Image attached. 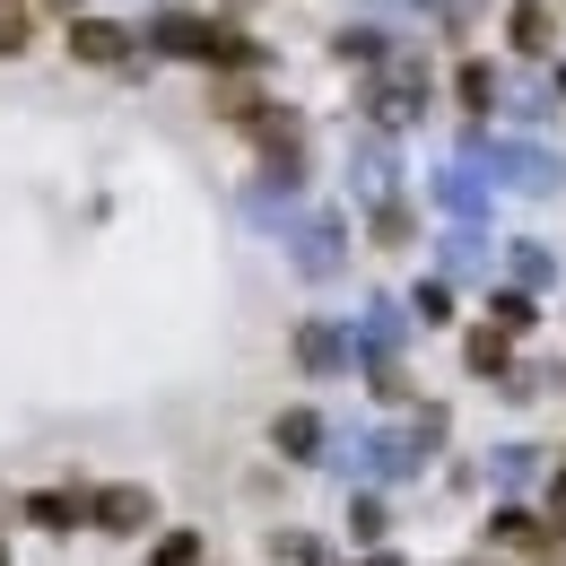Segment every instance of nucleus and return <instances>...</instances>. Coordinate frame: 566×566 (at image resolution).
I'll use <instances>...</instances> for the list:
<instances>
[{
  "label": "nucleus",
  "mask_w": 566,
  "mask_h": 566,
  "mask_svg": "<svg viewBox=\"0 0 566 566\" xmlns=\"http://www.w3.org/2000/svg\"><path fill=\"white\" fill-rule=\"evenodd\" d=\"M71 53H78V62H123L132 35H123L114 18H71Z\"/></svg>",
  "instance_id": "1"
},
{
  "label": "nucleus",
  "mask_w": 566,
  "mask_h": 566,
  "mask_svg": "<svg viewBox=\"0 0 566 566\" xmlns=\"http://www.w3.org/2000/svg\"><path fill=\"white\" fill-rule=\"evenodd\" d=\"M87 514H96L105 532H140V523H148V489H105Z\"/></svg>",
  "instance_id": "2"
},
{
  "label": "nucleus",
  "mask_w": 566,
  "mask_h": 566,
  "mask_svg": "<svg viewBox=\"0 0 566 566\" xmlns=\"http://www.w3.org/2000/svg\"><path fill=\"white\" fill-rule=\"evenodd\" d=\"M505 35H514V44H523V53H549V35H558V18H549V9H541V0H523V9H514V18H505Z\"/></svg>",
  "instance_id": "3"
},
{
  "label": "nucleus",
  "mask_w": 566,
  "mask_h": 566,
  "mask_svg": "<svg viewBox=\"0 0 566 566\" xmlns=\"http://www.w3.org/2000/svg\"><path fill=\"white\" fill-rule=\"evenodd\" d=\"M271 436H280V453H287V462H305V453L323 444V419H314V410H287V419L271 427Z\"/></svg>",
  "instance_id": "4"
},
{
  "label": "nucleus",
  "mask_w": 566,
  "mask_h": 566,
  "mask_svg": "<svg viewBox=\"0 0 566 566\" xmlns=\"http://www.w3.org/2000/svg\"><path fill=\"white\" fill-rule=\"evenodd\" d=\"M27 44H35V9L0 0V53H27Z\"/></svg>",
  "instance_id": "5"
},
{
  "label": "nucleus",
  "mask_w": 566,
  "mask_h": 566,
  "mask_svg": "<svg viewBox=\"0 0 566 566\" xmlns=\"http://www.w3.org/2000/svg\"><path fill=\"white\" fill-rule=\"evenodd\" d=\"M27 514H35L44 532H71V523H78V505H71V496H27Z\"/></svg>",
  "instance_id": "6"
},
{
  "label": "nucleus",
  "mask_w": 566,
  "mask_h": 566,
  "mask_svg": "<svg viewBox=\"0 0 566 566\" xmlns=\"http://www.w3.org/2000/svg\"><path fill=\"white\" fill-rule=\"evenodd\" d=\"M201 558V541H192V532H175V541H157V566H192Z\"/></svg>",
  "instance_id": "7"
},
{
  "label": "nucleus",
  "mask_w": 566,
  "mask_h": 566,
  "mask_svg": "<svg viewBox=\"0 0 566 566\" xmlns=\"http://www.w3.org/2000/svg\"><path fill=\"white\" fill-rule=\"evenodd\" d=\"M471 357H480V375H496V366H505V340H496V332H480V340H471Z\"/></svg>",
  "instance_id": "8"
},
{
  "label": "nucleus",
  "mask_w": 566,
  "mask_h": 566,
  "mask_svg": "<svg viewBox=\"0 0 566 566\" xmlns=\"http://www.w3.org/2000/svg\"><path fill=\"white\" fill-rule=\"evenodd\" d=\"M0 566H9V549H0Z\"/></svg>",
  "instance_id": "9"
}]
</instances>
